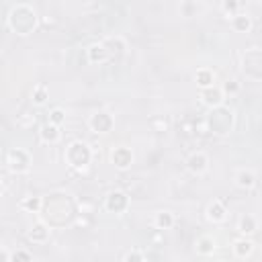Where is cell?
Here are the masks:
<instances>
[{
	"mask_svg": "<svg viewBox=\"0 0 262 262\" xmlns=\"http://www.w3.org/2000/svg\"><path fill=\"white\" fill-rule=\"evenodd\" d=\"M8 25L18 35H29L37 27V12L29 4H16L12 6L8 14Z\"/></svg>",
	"mask_w": 262,
	"mask_h": 262,
	"instance_id": "1",
	"label": "cell"
},
{
	"mask_svg": "<svg viewBox=\"0 0 262 262\" xmlns=\"http://www.w3.org/2000/svg\"><path fill=\"white\" fill-rule=\"evenodd\" d=\"M233 127V113L227 106H217L211 108L209 117H207V129L215 135H227Z\"/></svg>",
	"mask_w": 262,
	"mask_h": 262,
	"instance_id": "2",
	"label": "cell"
},
{
	"mask_svg": "<svg viewBox=\"0 0 262 262\" xmlns=\"http://www.w3.org/2000/svg\"><path fill=\"white\" fill-rule=\"evenodd\" d=\"M66 162L72 166V168H86L92 160V149L84 143V141H72L68 147H66Z\"/></svg>",
	"mask_w": 262,
	"mask_h": 262,
	"instance_id": "3",
	"label": "cell"
},
{
	"mask_svg": "<svg viewBox=\"0 0 262 262\" xmlns=\"http://www.w3.org/2000/svg\"><path fill=\"white\" fill-rule=\"evenodd\" d=\"M242 72L250 80H262V49H248L242 55Z\"/></svg>",
	"mask_w": 262,
	"mask_h": 262,
	"instance_id": "4",
	"label": "cell"
},
{
	"mask_svg": "<svg viewBox=\"0 0 262 262\" xmlns=\"http://www.w3.org/2000/svg\"><path fill=\"white\" fill-rule=\"evenodd\" d=\"M6 168L14 174H23L31 168V156L29 151L20 149V147H14L6 154Z\"/></svg>",
	"mask_w": 262,
	"mask_h": 262,
	"instance_id": "5",
	"label": "cell"
},
{
	"mask_svg": "<svg viewBox=\"0 0 262 262\" xmlns=\"http://www.w3.org/2000/svg\"><path fill=\"white\" fill-rule=\"evenodd\" d=\"M115 125V119L106 113V111H96L90 115L88 119V127L94 131V133H108Z\"/></svg>",
	"mask_w": 262,
	"mask_h": 262,
	"instance_id": "6",
	"label": "cell"
},
{
	"mask_svg": "<svg viewBox=\"0 0 262 262\" xmlns=\"http://www.w3.org/2000/svg\"><path fill=\"white\" fill-rule=\"evenodd\" d=\"M104 207L111 213H123L129 207V196L123 190H111L104 199Z\"/></svg>",
	"mask_w": 262,
	"mask_h": 262,
	"instance_id": "7",
	"label": "cell"
},
{
	"mask_svg": "<svg viewBox=\"0 0 262 262\" xmlns=\"http://www.w3.org/2000/svg\"><path fill=\"white\" fill-rule=\"evenodd\" d=\"M201 100L211 106V108H217V106H223V100H225V92L221 86H211V88H205L201 90Z\"/></svg>",
	"mask_w": 262,
	"mask_h": 262,
	"instance_id": "8",
	"label": "cell"
},
{
	"mask_svg": "<svg viewBox=\"0 0 262 262\" xmlns=\"http://www.w3.org/2000/svg\"><path fill=\"white\" fill-rule=\"evenodd\" d=\"M111 162L115 164V168L119 170H127L131 164H133V151L125 145H119L111 151Z\"/></svg>",
	"mask_w": 262,
	"mask_h": 262,
	"instance_id": "9",
	"label": "cell"
},
{
	"mask_svg": "<svg viewBox=\"0 0 262 262\" xmlns=\"http://www.w3.org/2000/svg\"><path fill=\"white\" fill-rule=\"evenodd\" d=\"M186 168L192 172V174H205L207 168H209V158L205 151H192L186 160Z\"/></svg>",
	"mask_w": 262,
	"mask_h": 262,
	"instance_id": "10",
	"label": "cell"
},
{
	"mask_svg": "<svg viewBox=\"0 0 262 262\" xmlns=\"http://www.w3.org/2000/svg\"><path fill=\"white\" fill-rule=\"evenodd\" d=\"M111 57V49L106 47V43H94L88 47V61L90 63H104Z\"/></svg>",
	"mask_w": 262,
	"mask_h": 262,
	"instance_id": "11",
	"label": "cell"
},
{
	"mask_svg": "<svg viewBox=\"0 0 262 262\" xmlns=\"http://www.w3.org/2000/svg\"><path fill=\"white\" fill-rule=\"evenodd\" d=\"M225 217H227V209H225V205H223L221 201L209 203V207H207V219H209V221L221 223V221H225Z\"/></svg>",
	"mask_w": 262,
	"mask_h": 262,
	"instance_id": "12",
	"label": "cell"
},
{
	"mask_svg": "<svg viewBox=\"0 0 262 262\" xmlns=\"http://www.w3.org/2000/svg\"><path fill=\"white\" fill-rule=\"evenodd\" d=\"M29 239L35 242V244H43V242H47V239H49V227H47L43 221L33 223L31 229H29Z\"/></svg>",
	"mask_w": 262,
	"mask_h": 262,
	"instance_id": "13",
	"label": "cell"
},
{
	"mask_svg": "<svg viewBox=\"0 0 262 262\" xmlns=\"http://www.w3.org/2000/svg\"><path fill=\"white\" fill-rule=\"evenodd\" d=\"M194 82H196V86H199L201 90L215 86V74H213V70H209V68H201V70H196V74H194Z\"/></svg>",
	"mask_w": 262,
	"mask_h": 262,
	"instance_id": "14",
	"label": "cell"
},
{
	"mask_svg": "<svg viewBox=\"0 0 262 262\" xmlns=\"http://www.w3.org/2000/svg\"><path fill=\"white\" fill-rule=\"evenodd\" d=\"M231 27L239 33H248L252 29V16L248 12H237L231 16Z\"/></svg>",
	"mask_w": 262,
	"mask_h": 262,
	"instance_id": "15",
	"label": "cell"
},
{
	"mask_svg": "<svg viewBox=\"0 0 262 262\" xmlns=\"http://www.w3.org/2000/svg\"><path fill=\"white\" fill-rule=\"evenodd\" d=\"M39 135H41V141H45V143H55V141H59V129H57V125H53V123H49V121L41 127Z\"/></svg>",
	"mask_w": 262,
	"mask_h": 262,
	"instance_id": "16",
	"label": "cell"
},
{
	"mask_svg": "<svg viewBox=\"0 0 262 262\" xmlns=\"http://www.w3.org/2000/svg\"><path fill=\"white\" fill-rule=\"evenodd\" d=\"M237 229H239L242 235H250V233H254V231L258 229V221H256V217H254V215H242L239 221H237Z\"/></svg>",
	"mask_w": 262,
	"mask_h": 262,
	"instance_id": "17",
	"label": "cell"
},
{
	"mask_svg": "<svg viewBox=\"0 0 262 262\" xmlns=\"http://www.w3.org/2000/svg\"><path fill=\"white\" fill-rule=\"evenodd\" d=\"M252 252H254V244H252L250 239L239 237V239L233 242V254H235L237 258H248Z\"/></svg>",
	"mask_w": 262,
	"mask_h": 262,
	"instance_id": "18",
	"label": "cell"
},
{
	"mask_svg": "<svg viewBox=\"0 0 262 262\" xmlns=\"http://www.w3.org/2000/svg\"><path fill=\"white\" fill-rule=\"evenodd\" d=\"M235 184L239 188H252L256 184V174L252 170H239L235 174Z\"/></svg>",
	"mask_w": 262,
	"mask_h": 262,
	"instance_id": "19",
	"label": "cell"
},
{
	"mask_svg": "<svg viewBox=\"0 0 262 262\" xmlns=\"http://www.w3.org/2000/svg\"><path fill=\"white\" fill-rule=\"evenodd\" d=\"M194 246H196V252L203 254V256L213 254V252H215V237H213V235H201Z\"/></svg>",
	"mask_w": 262,
	"mask_h": 262,
	"instance_id": "20",
	"label": "cell"
},
{
	"mask_svg": "<svg viewBox=\"0 0 262 262\" xmlns=\"http://www.w3.org/2000/svg\"><path fill=\"white\" fill-rule=\"evenodd\" d=\"M154 225L158 229H170L174 225V215L170 211H158L154 217Z\"/></svg>",
	"mask_w": 262,
	"mask_h": 262,
	"instance_id": "21",
	"label": "cell"
},
{
	"mask_svg": "<svg viewBox=\"0 0 262 262\" xmlns=\"http://www.w3.org/2000/svg\"><path fill=\"white\" fill-rule=\"evenodd\" d=\"M33 98V102L37 104V106H41V104H45L47 102V98H49V92H47V88L43 86V84H37L35 88H33V94H31Z\"/></svg>",
	"mask_w": 262,
	"mask_h": 262,
	"instance_id": "22",
	"label": "cell"
},
{
	"mask_svg": "<svg viewBox=\"0 0 262 262\" xmlns=\"http://www.w3.org/2000/svg\"><path fill=\"white\" fill-rule=\"evenodd\" d=\"M20 207H23L25 211H29V213H37V211L41 209V199H39V196H25V199L20 201Z\"/></svg>",
	"mask_w": 262,
	"mask_h": 262,
	"instance_id": "23",
	"label": "cell"
},
{
	"mask_svg": "<svg viewBox=\"0 0 262 262\" xmlns=\"http://www.w3.org/2000/svg\"><path fill=\"white\" fill-rule=\"evenodd\" d=\"M66 121V113L61 111V108H53L51 113H49V123H53V125H61Z\"/></svg>",
	"mask_w": 262,
	"mask_h": 262,
	"instance_id": "24",
	"label": "cell"
},
{
	"mask_svg": "<svg viewBox=\"0 0 262 262\" xmlns=\"http://www.w3.org/2000/svg\"><path fill=\"white\" fill-rule=\"evenodd\" d=\"M10 262H33V258L27 250H16V252H12Z\"/></svg>",
	"mask_w": 262,
	"mask_h": 262,
	"instance_id": "25",
	"label": "cell"
},
{
	"mask_svg": "<svg viewBox=\"0 0 262 262\" xmlns=\"http://www.w3.org/2000/svg\"><path fill=\"white\" fill-rule=\"evenodd\" d=\"M221 88H223V92H225V94H235V92H239V84H237L235 80H229V82H225Z\"/></svg>",
	"mask_w": 262,
	"mask_h": 262,
	"instance_id": "26",
	"label": "cell"
},
{
	"mask_svg": "<svg viewBox=\"0 0 262 262\" xmlns=\"http://www.w3.org/2000/svg\"><path fill=\"white\" fill-rule=\"evenodd\" d=\"M221 10L229 12V16H233V14H237L239 4H237V2H223V4H221Z\"/></svg>",
	"mask_w": 262,
	"mask_h": 262,
	"instance_id": "27",
	"label": "cell"
},
{
	"mask_svg": "<svg viewBox=\"0 0 262 262\" xmlns=\"http://www.w3.org/2000/svg\"><path fill=\"white\" fill-rule=\"evenodd\" d=\"M125 262H145L143 260V254L139 250H131L127 256H125Z\"/></svg>",
	"mask_w": 262,
	"mask_h": 262,
	"instance_id": "28",
	"label": "cell"
},
{
	"mask_svg": "<svg viewBox=\"0 0 262 262\" xmlns=\"http://www.w3.org/2000/svg\"><path fill=\"white\" fill-rule=\"evenodd\" d=\"M41 262H47V260H41Z\"/></svg>",
	"mask_w": 262,
	"mask_h": 262,
	"instance_id": "29",
	"label": "cell"
}]
</instances>
